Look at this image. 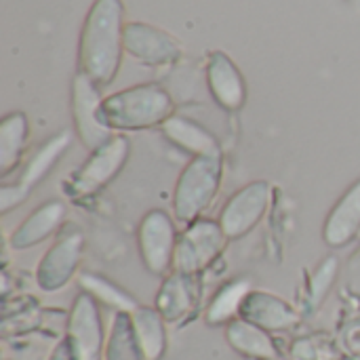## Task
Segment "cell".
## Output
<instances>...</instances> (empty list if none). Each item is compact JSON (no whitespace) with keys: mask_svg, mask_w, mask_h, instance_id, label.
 I'll list each match as a JSON object with an SVG mask.
<instances>
[{"mask_svg":"<svg viewBox=\"0 0 360 360\" xmlns=\"http://www.w3.org/2000/svg\"><path fill=\"white\" fill-rule=\"evenodd\" d=\"M122 0H93L78 38V72L97 86H110L118 76L124 55Z\"/></svg>","mask_w":360,"mask_h":360,"instance_id":"1","label":"cell"},{"mask_svg":"<svg viewBox=\"0 0 360 360\" xmlns=\"http://www.w3.org/2000/svg\"><path fill=\"white\" fill-rule=\"evenodd\" d=\"M173 114V97L154 82L122 89L103 97L101 103V120L110 131H146L162 127Z\"/></svg>","mask_w":360,"mask_h":360,"instance_id":"2","label":"cell"},{"mask_svg":"<svg viewBox=\"0 0 360 360\" xmlns=\"http://www.w3.org/2000/svg\"><path fill=\"white\" fill-rule=\"evenodd\" d=\"M224 179L221 156H200L192 158L177 177L173 190V217L175 221L188 226L211 207Z\"/></svg>","mask_w":360,"mask_h":360,"instance_id":"3","label":"cell"},{"mask_svg":"<svg viewBox=\"0 0 360 360\" xmlns=\"http://www.w3.org/2000/svg\"><path fill=\"white\" fill-rule=\"evenodd\" d=\"M131 154V141L124 135H114L108 143L93 150L89 158L63 181L68 200H84L110 186L124 169Z\"/></svg>","mask_w":360,"mask_h":360,"instance_id":"4","label":"cell"},{"mask_svg":"<svg viewBox=\"0 0 360 360\" xmlns=\"http://www.w3.org/2000/svg\"><path fill=\"white\" fill-rule=\"evenodd\" d=\"M228 236L224 234L219 221L200 217L184 228L177 238L173 270L190 276L205 272L226 249Z\"/></svg>","mask_w":360,"mask_h":360,"instance_id":"5","label":"cell"},{"mask_svg":"<svg viewBox=\"0 0 360 360\" xmlns=\"http://www.w3.org/2000/svg\"><path fill=\"white\" fill-rule=\"evenodd\" d=\"M70 146H72V135L65 133V131H61V133L53 135L51 139H46L36 150V154L25 162L19 177L13 184H4L0 188V215H6L13 209H17L19 205L25 202L30 198V194L55 169V165L61 160V156L65 154V150Z\"/></svg>","mask_w":360,"mask_h":360,"instance_id":"6","label":"cell"},{"mask_svg":"<svg viewBox=\"0 0 360 360\" xmlns=\"http://www.w3.org/2000/svg\"><path fill=\"white\" fill-rule=\"evenodd\" d=\"M175 217H171L162 209L148 211L137 226V251L143 268L154 276H167L173 272L175 247H177V230Z\"/></svg>","mask_w":360,"mask_h":360,"instance_id":"7","label":"cell"},{"mask_svg":"<svg viewBox=\"0 0 360 360\" xmlns=\"http://www.w3.org/2000/svg\"><path fill=\"white\" fill-rule=\"evenodd\" d=\"M101 86H97L86 74L78 72L72 78L70 110L74 131L89 152L101 148L114 137V131H110L101 120Z\"/></svg>","mask_w":360,"mask_h":360,"instance_id":"8","label":"cell"},{"mask_svg":"<svg viewBox=\"0 0 360 360\" xmlns=\"http://www.w3.org/2000/svg\"><path fill=\"white\" fill-rule=\"evenodd\" d=\"M272 202V186L266 179L251 181L236 190L219 211V226L228 240L245 238L266 217Z\"/></svg>","mask_w":360,"mask_h":360,"instance_id":"9","label":"cell"},{"mask_svg":"<svg viewBox=\"0 0 360 360\" xmlns=\"http://www.w3.org/2000/svg\"><path fill=\"white\" fill-rule=\"evenodd\" d=\"M84 253V238L80 232L61 234L40 257L36 266V285L44 293H57L76 276Z\"/></svg>","mask_w":360,"mask_h":360,"instance_id":"10","label":"cell"},{"mask_svg":"<svg viewBox=\"0 0 360 360\" xmlns=\"http://www.w3.org/2000/svg\"><path fill=\"white\" fill-rule=\"evenodd\" d=\"M65 335L72 340L80 360H103L108 333L103 327L99 304L91 295L82 291L76 295L68 314Z\"/></svg>","mask_w":360,"mask_h":360,"instance_id":"11","label":"cell"},{"mask_svg":"<svg viewBox=\"0 0 360 360\" xmlns=\"http://www.w3.org/2000/svg\"><path fill=\"white\" fill-rule=\"evenodd\" d=\"M124 53L143 65H173L181 59L184 49L169 32L143 21H129L124 25Z\"/></svg>","mask_w":360,"mask_h":360,"instance_id":"12","label":"cell"},{"mask_svg":"<svg viewBox=\"0 0 360 360\" xmlns=\"http://www.w3.org/2000/svg\"><path fill=\"white\" fill-rule=\"evenodd\" d=\"M205 80L213 101L226 112H238L247 101V82L238 65L224 53L211 51L205 63Z\"/></svg>","mask_w":360,"mask_h":360,"instance_id":"13","label":"cell"},{"mask_svg":"<svg viewBox=\"0 0 360 360\" xmlns=\"http://www.w3.org/2000/svg\"><path fill=\"white\" fill-rule=\"evenodd\" d=\"M240 319L268 331V333H285L295 329L302 323V314L276 293L253 289L240 310Z\"/></svg>","mask_w":360,"mask_h":360,"instance_id":"14","label":"cell"},{"mask_svg":"<svg viewBox=\"0 0 360 360\" xmlns=\"http://www.w3.org/2000/svg\"><path fill=\"white\" fill-rule=\"evenodd\" d=\"M200 304L198 276L171 272L162 278V285L156 293L154 308L162 314L167 325H179L188 321Z\"/></svg>","mask_w":360,"mask_h":360,"instance_id":"15","label":"cell"},{"mask_svg":"<svg viewBox=\"0 0 360 360\" xmlns=\"http://www.w3.org/2000/svg\"><path fill=\"white\" fill-rule=\"evenodd\" d=\"M68 209L61 200H46L40 207H36L11 234L8 243L15 251H27L32 247L42 245L51 236H55L63 221H65Z\"/></svg>","mask_w":360,"mask_h":360,"instance_id":"16","label":"cell"},{"mask_svg":"<svg viewBox=\"0 0 360 360\" xmlns=\"http://www.w3.org/2000/svg\"><path fill=\"white\" fill-rule=\"evenodd\" d=\"M360 234V177L348 186L323 224V240L331 249L348 247Z\"/></svg>","mask_w":360,"mask_h":360,"instance_id":"17","label":"cell"},{"mask_svg":"<svg viewBox=\"0 0 360 360\" xmlns=\"http://www.w3.org/2000/svg\"><path fill=\"white\" fill-rule=\"evenodd\" d=\"M162 137L175 146L177 150L190 154L192 158H200V156H221V146L217 141V137L205 129L200 122L181 116V114H173L162 127H160Z\"/></svg>","mask_w":360,"mask_h":360,"instance_id":"18","label":"cell"},{"mask_svg":"<svg viewBox=\"0 0 360 360\" xmlns=\"http://www.w3.org/2000/svg\"><path fill=\"white\" fill-rule=\"evenodd\" d=\"M226 342L243 360H283L272 333L243 319H236L226 327Z\"/></svg>","mask_w":360,"mask_h":360,"instance_id":"19","label":"cell"},{"mask_svg":"<svg viewBox=\"0 0 360 360\" xmlns=\"http://www.w3.org/2000/svg\"><path fill=\"white\" fill-rule=\"evenodd\" d=\"M251 291L253 285L247 278H232L224 283L207 304L205 323L209 327H228L232 321L240 319L243 304Z\"/></svg>","mask_w":360,"mask_h":360,"instance_id":"20","label":"cell"},{"mask_svg":"<svg viewBox=\"0 0 360 360\" xmlns=\"http://www.w3.org/2000/svg\"><path fill=\"white\" fill-rule=\"evenodd\" d=\"M131 323L135 329V338L146 360H162L169 348L167 338V321L154 306H139L131 312Z\"/></svg>","mask_w":360,"mask_h":360,"instance_id":"21","label":"cell"},{"mask_svg":"<svg viewBox=\"0 0 360 360\" xmlns=\"http://www.w3.org/2000/svg\"><path fill=\"white\" fill-rule=\"evenodd\" d=\"M30 137V122L23 112H11L0 120V175L6 177L21 160Z\"/></svg>","mask_w":360,"mask_h":360,"instance_id":"22","label":"cell"},{"mask_svg":"<svg viewBox=\"0 0 360 360\" xmlns=\"http://www.w3.org/2000/svg\"><path fill=\"white\" fill-rule=\"evenodd\" d=\"M78 285H80V291L91 295L99 306L103 308H110L116 312H122V314H131L139 308V302L129 293L124 291L120 285L112 283L110 278L101 276V274H95V272H82L78 276Z\"/></svg>","mask_w":360,"mask_h":360,"instance_id":"23","label":"cell"},{"mask_svg":"<svg viewBox=\"0 0 360 360\" xmlns=\"http://www.w3.org/2000/svg\"><path fill=\"white\" fill-rule=\"evenodd\" d=\"M103 360H146L139 348V342L135 338L131 314H122V312L114 314L108 331Z\"/></svg>","mask_w":360,"mask_h":360,"instance_id":"24","label":"cell"},{"mask_svg":"<svg viewBox=\"0 0 360 360\" xmlns=\"http://www.w3.org/2000/svg\"><path fill=\"white\" fill-rule=\"evenodd\" d=\"M338 274H340L338 257L329 255L319 264V268L314 270V274L310 278V287H308V304H310L312 310H316L327 300L333 283L338 281Z\"/></svg>","mask_w":360,"mask_h":360,"instance_id":"25","label":"cell"},{"mask_svg":"<svg viewBox=\"0 0 360 360\" xmlns=\"http://www.w3.org/2000/svg\"><path fill=\"white\" fill-rule=\"evenodd\" d=\"M340 352L329 335H308L293 344L291 360H338Z\"/></svg>","mask_w":360,"mask_h":360,"instance_id":"26","label":"cell"},{"mask_svg":"<svg viewBox=\"0 0 360 360\" xmlns=\"http://www.w3.org/2000/svg\"><path fill=\"white\" fill-rule=\"evenodd\" d=\"M46 360H80L72 340L68 335H63L51 350V354L46 356Z\"/></svg>","mask_w":360,"mask_h":360,"instance_id":"27","label":"cell"},{"mask_svg":"<svg viewBox=\"0 0 360 360\" xmlns=\"http://www.w3.org/2000/svg\"><path fill=\"white\" fill-rule=\"evenodd\" d=\"M359 240H360V234H359Z\"/></svg>","mask_w":360,"mask_h":360,"instance_id":"28","label":"cell"}]
</instances>
